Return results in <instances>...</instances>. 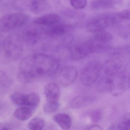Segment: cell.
<instances>
[{"mask_svg": "<svg viewBox=\"0 0 130 130\" xmlns=\"http://www.w3.org/2000/svg\"><path fill=\"white\" fill-rule=\"evenodd\" d=\"M58 66V62L48 55L42 53L30 55L23 59L20 63L18 79L21 83L30 84L53 75Z\"/></svg>", "mask_w": 130, "mask_h": 130, "instance_id": "cell-1", "label": "cell"}, {"mask_svg": "<svg viewBox=\"0 0 130 130\" xmlns=\"http://www.w3.org/2000/svg\"><path fill=\"white\" fill-rule=\"evenodd\" d=\"M106 44L90 40L73 47L70 50V58L74 61L80 60L88 55L107 49Z\"/></svg>", "mask_w": 130, "mask_h": 130, "instance_id": "cell-2", "label": "cell"}, {"mask_svg": "<svg viewBox=\"0 0 130 130\" xmlns=\"http://www.w3.org/2000/svg\"><path fill=\"white\" fill-rule=\"evenodd\" d=\"M102 67V64L98 60H92L88 62L81 72L80 80L82 84L87 87L94 84L100 77Z\"/></svg>", "mask_w": 130, "mask_h": 130, "instance_id": "cell-3", "label": "cell"}, {"mask_svg": "<svg viewBox=\"0 0 130 130\" xmlns=\"http://www.w3.org/2000/svg\"><path fill=\"white\" fill-rule=\"evenodd\" d=\"M5 55L8 59L15 60L22 55L23 48L21 40L17 34L8 36L3 43Z\"/></svg>", "mask_w": 130, "mask_h": 130, "instance_id": "cell-4", "label": "cell"}, {"mask_svg": "<svg viewBox=\"0 0 130 130\" xmlns=\"http://www.w3.org/2000/svg\"><path fill=\"white\" fill-rule=\"evenodd\" d=\"M118 18H119L117 14L99 15L89 21L87 24V29L92 32L103 30L115 24L117 21Z\"/></svg>", "mask_w": 130, "mask_h": 130, "instance_id": "cell-5", "label": "cell"}, {"mask_svg": "<svg viewBox=\"0 0 130 130\" xmlns=\"http://www.w3.org/2000/svg\"><path fill=\"white\" fill-rule=\"evenodd\" d=\"M28 15L23 12L13 13L2 17L0 20V26L4 30L20 27L26 24L29 20Z\"/></svg>", "mask_w": 130, "mask_h": 130, "instance_id": "cell-6", "label": "cell"}, {"mask_svg": "<svg viewBox=\"0 0 130 130\" xmlns=\"http://www.w3.org/2000/svg\"><path fill=\"white\" fill-rule=\"evenodd\" d=\"M78 76V71L74 66H69L63 67L57 75L59 84L63 86H67L72 84Z\"/></svg>", "mask_w": 130, "mask_h": 130, "instance_id": "cell-7", "label": "cell"}, {"mask_svg": "<svg viewBox=\"0 0 130 130\" xmlns=\"http://www.w3.org/2000/svg\"><path fill=\"white\" fill-rule=\"evenodd\" d=\"M115 75L101 73L97 83L98 91L101 93L111 92L113 88Z\"/></svg>", "mask_w": 130, "mask_h": 130, "instance_id": "cell-8", "label": "cell"}, {"mask_svg": "<svg viewBox=\"0 0 130 130\" xmlns=\"http://www.w3.org/2000/svg\"><path fill=\"white\" fill-rule=\"evenodd\" d=\"M123 65L120 60L112 59L107 60L102 65L101 73L114 75L122 71Z\"/></svg>", "mask_w": 130, "mask_h": 130, "instance_id": "cell-9", "label": "cell"}, {"mask_svg": "<svg viewBox=\"0 0 130 130\" xmlns=\"http://www.w3.org/2000/svg\"><path fill=\"white\" fill-rule=\"evenodd\" d=\"M44 94L47 102H58L60 96V89L56 83L47 84L44 88Z\"/></svg>", "mask_w": 130, "mask_h": 130, "instance_id": "cell-10", "label": "cell"}, {"mask_svg": "<svg viewBox=\"0 0 130 130\" xmlns=\"http://www.w3.org/2000/svg\"><path fill=\"white\" fill-rule=\"evenodd\" d=\"M60 20L59 15L55 13H51L36 18L34 23L38 25L52 26L58 24Z\"/></svg>", "mask_w": 130, "mask_h": 130, "instance_id": "cell-11", "label": "cell"}, {"mask_svg": "<svg viewBox=\"0 0 130 130\" xmlns=\"http://www.w3.org/2000/svg\"><path fill=\"white\" fill-rule=\"evenodd\" d=\"M94 100V98L91 96L80 95L72 99L70 102V105L73 109L82 108L89 105Z\"/></svg>", "mask_w": 130, "mask_h": 130, "instance_id": "cell-12", "label": "cell"}, {"mask_svg": "<svg viewBox=\"0 0 130 130\" xmlns=\"http://www.w3.org/2000/svg\"><path fill=\"white\" fill-rule=\"evenodd\" d=\"M53 120L63 130L69 129L72 125L71 117L65 113L57 114L53 117Z\"/></svg>", "mask_w": 130, "mask_h": 130, "instance_id": "cell-13", "label": "cell"}, {"mask_svg": "<svg viewBox=\"0 0 130 130\" xmlns=\"http://www.w3.org/2000/svg\"><path fill=\"white\" fill-rule=\"evenodd\" d=\"M117 4L111 0H94L91 2L90 6L94 10H107L115 7Z\"/></svg>", "mask_w": 130, "mask_h": 130, "instance_id": "cell-14", "label": "cell"}, {"mask_svg": "<svg viewBox=\"0 0 130 130\" xmlns=\"http://www.w3.org/2000/svg\"><path fill=\"white\" fill-rule=\"evenodd\" d=\"M49 7L48 0H32L30 5V10L35 14H39L47 10Z\"/></svg>", "mask_w": 130, "mask_h": 130, "instance_id": "cell-15", "label": "cell"}, {"mask_svg": "<svg viewBox=\"0 0 130 130\" xmlns=\"http://www.w3.org/2000/svg\"><path fill=\"white\" fill-rule=\"evenodd\" d=\"M33 111V110L29 108L21 106L14 111V116L18 120L24 121L31 118Z\"/></svg>", "mask_w": 130, "mask_h": 130, "instance_id": "cell-16", "label": "cell"}, {"mask_svg": "<svg viewBox=\"0 0 130 130\" xmlns=\"http://www.w3.org/2000/svg\"><path fill=\"white\" fill-rule=\"evenodd\" d=\"M70 28V27L67 25L57 24L52 26L49 30L48 33L52 36H59L66 33Z\"/></svg>", "mask_w": 130, "mask_h": 130, "instance_id": "cell-17", "label": "cell"}, {"mask_svg": "<svg viewBox=\"0 0 130 130\" xmlns=\"http://www.w3.org/2000/svg\"><path fill=\"white\" fill-rule=\"evenodd\" d=\"M112 39V34L108 31L103 30L97 32L94 36L93 40L99 43L106 44L111 41Z\"/></svg>", "mask_w": 130, "mask_h": 130, "instance_id": "cell-18", "label": "cell"}, {"mask_svg": "<svg viewBox=\"0 0 130 130\" xmlns=\"http://www.w3.org/2000/svg\"><path fill=\"white\" fill-rule=\"evenodd\" d=\"M40 102L39 95L36 93L26 94V107L31 108L34 111L37 107Z\"/></svg>", "mask_w": 130, "mask_h": 130, "instance_id": "cell-19", "label": "cell"}, {"mask_svg": "<svg viewBox=\"0 0 130 130\" xmlns=\"http://www.w3.org/2000/svg\"><path fill=\"white\" fill-rule=\"evenodd\" d=\"M39 38V33L34 29H30L26 31L24 35L25 42L30 44H34L37 42Z\"/></svg>", "mask_w": 130, "mask_h": 130, "instance_id": "cell-20", "label": "cell"}, {"mask_svg": "<svg viewBox=\"0 0 130 130\" xmlns=\"http://www.w3.org/2000/svg\"><path fill=\"white\" fill-rule=\"evenodd\" d=\"M10 98L11 102L15 105L19 107H26V94L17 92L11 94Z\"/></svg>", "mask_w": 130, "mask_h": 130, "instance_id": "cell-21", "label": "cell"}, {"mask_svg": "<svg viewBox=\"0 0 130 130\" xmlns=\"http://www.w3.org/2000/svg\"><path fill=\"white\" fill-rule=\"evenodd\" d=\"M45 126V121L42 118H35L29 122L28 129L31 130H41L44 128Z\"/></svg>", "mask_w": 130, "mask_h": 130, "instance_id": "cell-22", "label": "cell"}, {"mask_svg": "<svg viewBox=\"0 0 130 130\" xmlns=\"http://www.w3.org/2000/svg\"><path fill=\"white\" fill-rule=\"evenodd\" d=\"M114 127H115V129L130 130V113L125 114L121 118L118 124ZM114 127H111L112 128Z\"/></svg>", "mask_w": 130, "mask_h": 130, "instance_id": "cell-23", "label": "cell"}, {"mask_svg": "<svg viewBox=\"0 0 130 130\" xmlns=\"http://www.w3.org/2000/svg\"><path fill=\"white\" fill-rule=\"evenodd\" d=\"M59 106L58 102L52 103L47 102L43 107V110L46 113L48 114H53L58 110Z\"/></svg>", "mask_w": 130, "mask_h": 130, "instance_id": "cell-24", "label": "cell"}, {"mask_svg": "<svg viewBox=\"0 0 130 130\" xmlns=\"http://www.w3.org/2000/svg\"><path fill=\"white\" fill-rule=\"evenodd\" d=\"M70 2L71 6L77 10L84 9L88 3L87 0H70Z\"/></svg>", "mask_w": 130, "mask_h": 130, "instance_id": "cell-25", "label": "cell"}, {"mask_svg": "<svg viewBox=\"0 0 130 130\" xmlns=\"http://www.w3.org/2000/svg\"><path fill=\"white\" fill-rule=\"evenodd\" d=\"M88 115L92 122L94 123H98L101 118V111L98 110H94L89 112Z\"/></svg>", "mask_w": 130, "mask_h": 130, "instance_id": "cell-26", "label": "cell"}, {"mask_svg": "<svg viewBox=\"0 0 130 130\" xmlns=\"http://www.w3.org/2000/svg\"><path fill=\"white\" fill-rule=\"evenodd\" d=\"M117 15L120 19H130V8L121 11Z\"/></svg>", "mask_w": 130, "mask_h": 130, "instance_id": "cell-27", "label": "cell"}, {"mask_svg": "<svg viewBox=\"0 0 130 130\" xmlns=\"http://www.w3.org/2000/svg\"><path fill=\"white\" fill-rule=\"evenodd\" d=\"M0 79L1 82L3 85L7 86L8 84L10 83V80L8 79L7 76H6V75L4 73H2L0 76Z\"/></svg>", "mask_w": 130, "mask_h": 130, "instance_id": "cell-28", "label": "cell"}, {"mask_svg": "<svg viewBox=\"0 0 130 130\" xmlns=\"http://www.w3.org/2000/svg\"><path fill=\"white\" fill-rule=\"evenodd\" d=\"M86 129L88 130H102V128L98 125H92L86 127Z\"/></svg>", "mask_w": 130, "mask_h": 130, "instance_id": "cell-29", "label": "cell"}, {"mask_svg": "<svg viewBox=\"0 0 130 130\" xmlns=\"http://www.w3.org/2000/svg\"><path fill=\"white\" fill-rule=\"evenodd\" d=\"M11 126L10 124H0V130H11L12 129Z\"/></svg>", "mask_w": 130, "mask_h": 130, "instance_id": "cell-30", "label": "cell"}, {"mask_svg": "<svg viewBox=\"0 0 130 130\" xmlns=\"http://www.w3.org/2000/svg\"><path fill=\"white\" fill-rule=\"evenodd\" d=\"M127 84H128V86L129 89H130V75L129 76L128 80H127Z\"/></svg>", "mask_w": 130, "mask_h": 130, "instance_id": "cell-31", "label": "cell"}, {"mask_svg": "<svg viewBox=\"0 0 130 130\" xmlns=\"http://www.w3.org/2000/svg\"><path fill=\"white\" fill-rule=\"evenodd\" d=\"M0 1H3V0H0Z\"/></svg>", "mask_w": 130, "mask_h": 130, "instance_id": "cell-32", "label": "cell"}]
</instances>
